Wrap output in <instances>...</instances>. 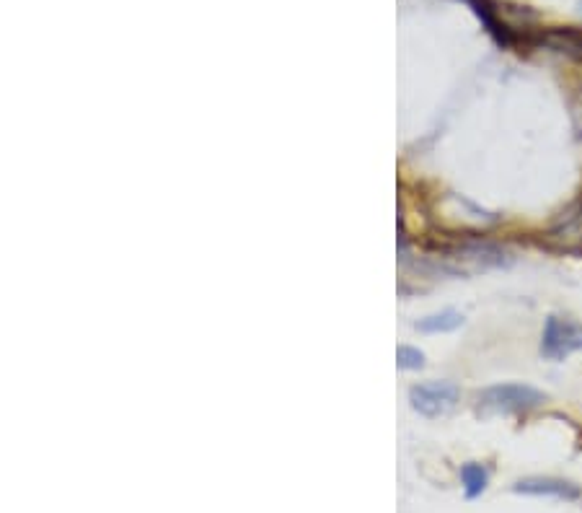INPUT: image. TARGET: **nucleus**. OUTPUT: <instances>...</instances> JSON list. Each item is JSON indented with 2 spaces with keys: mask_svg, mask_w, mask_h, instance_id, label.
<instances>
[{
  "mask_svg": "<svg viewBox=\"0 0 582 513\" xmlns=\"http://www.w3.org/2000/svg\"><path fill=\"white\" fill-rule=\"evenodd\" d=\"M479 415H510V412L536 410L546 402V394L528 384H497L487 387L476 397Z\"/></svg>",
  "mask_w": 582,
  "mask_h": 513,
  "instance_id": "f257e3e1",
  "label": "nucleus"
},
{
  "mask_svg": "<svg viewBox=\"0 0 582 513\" xmlns=\"http://www.w3.org/2000/svg\"><path fill=\"white\" fill-rule=\"evenodd\" d=\"M544 247L559 254H582V197L559 213L544 231Z\"/></svg>",
  "mask_w": 582,
  "mask_h": 513,
  "instance_id": "f03ea898",
  "label": "nucleus"
},
{
  "mask_svg": "<svg viewBox=\"0 0 582 513\" xmlns=\"http://www.w3.org/2000/svg\"><path fill=\"white\" fill-rule=\"evenodd\" d=\"M461 399V389L451 381H427V384H417L409 392V402L420 415L425 418H443Z\"/></svg>",
  "mask_w": 582,
  "mask_h": 513,
  "instance_id": "7ed1b4c3",
  "label": "nucleus"
},
{
  "mask_svg": "<svg viewBox=\"0 0 582 513\" xmlns=\"http://www.w3.org/2000/svg\"><path fill=\"white\" fill-rule=\"evenodd\" d=\"M582 350V324L572 319L549 317L541 335V353L549 361H564L570 353Z\"/></svg>",
  "mask_w": 582,
  "mask_h": 513,
  "instance_id": "20e7f679",
  "label": "nucleus"
},
{
  "mask_svg": "<svg viewBox=\"0 0 582 513\" xmlns=\"http://www.w3.org/2000/svg\"><path fill=\"white\" fill-rule=\"evenodd\" d=\"M515 493L523 495H551V498H562V501H577L582 490L567 480H554V477H528V480L515 482Z\"/></svg>",
  "mask_w": 582,
  "mask_h": 513,
  "instance_id": "39448f33",
  "label": "nucleus"
},
{
  "mask_svg": "<svg viewBox=\"0 0 582 513\" xmlns=\"http://www.w3.org/2000/svg\"><path fill=\"white\" fill-rule=\"evenodd\" d=\"M464 324V314L461 311L445 309L440 314H432V317H425L417 322V330L425 332V335H440V332H453Z\"/></svg>",
  "mask_w": 582,
  "mask_h": 513,
  "instance_id": "423d86ee",
  "label": "nucleus"
},
{
  "mask_svg": "<svg viewBox=\"0 0 582 513\" xmlns=\"http://www.w3.org/2000/svg\"><path fill=\"white\" fill-rule=\"evenodd\" d=\"M544 42L554 50L582 60V32H577V29H551L544 34Z\"/></svg>",
  "mask_w": 582,
  "mask_h": 513,
  "instance_id": "0eeeda50",
  "label": "nucleus"
},
{
  "mask_svg": "<svg viewBox=\"0 0 582 513\" xmlns=\"http://www.w3.org/2000/svg\"><path fill=\"white\" fill-rule=\"evenodd\" d=\"M461 485H464L466 498H479L489 485V469L479 462H469L461 467Z\"/></svg>",
  "mask_w": 582,
  "mask_h": 513,
  "instance_id": "6e6552de",
  "label": "nucleus"
},
{
  "mask_svg": "<svg viewBox=\"0 0 582 513\" xmlns=\"http://www.w3.org/2000/svg\"><path fill=\"white\" fill-rule=\"evenodd\" d=\"M396 361H399V368H404V371H420L425 366V353L412 348V345H401L396 350Z\"/></svg>",
  "mask_w": 582,
  "mask_h": 513,
  "instance_id": "1a4fd4ad",
  "label": "nucleus"
},
{
  "mask_svg": "<svg viewBox=\"0 0 582 513\" xmlns=\"http://www.w3.org/2000/svg\"><path fill=\"white\" fill-rule=\"evenodd\" d=\"M577 8H580V13H582V0H580V3H577Z\"/></svg>",
  "mask_w": 582,
  "mask_h": 513,
  "instance_id": "9d476101",
  "label": "nucleus"
}]
</instances>
